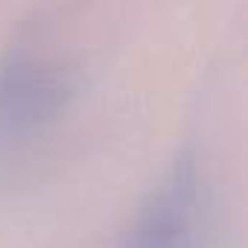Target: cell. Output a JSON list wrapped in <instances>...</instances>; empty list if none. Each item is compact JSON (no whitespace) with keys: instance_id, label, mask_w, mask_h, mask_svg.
Returning <instances> with one entry per match:
<instances>
[{"instance_id":"6da1fadb","label":"cell","mask_w":248,"mask_h":248,"mask_svg":"<svg viewBox=\"0 0 248 248\" xmlns=\"http://www.w3.org/2000/svg\"><path fill=\"white\" fill-rule=\"evenodd\" d=\"M76 79L50 53L18 44L0 59V138H27L62 117Z\"/></svg>"},{"instance_id":"7a4b0ae2","label":"cell","mask_w":248,"mask_h":248,"mask_svg":"<svg viewBox=\"0 0 248 248\" xmlns=\"http://www.w3.org/2000/svg\"><path fill=\"white\" fill-rule=\"evenodd\" d=\"M202 219L199 155L181 149L161 184L152 190L135 225L123 233L120 248H196Z\"/></svg>"}]
</instances>
